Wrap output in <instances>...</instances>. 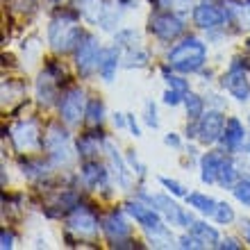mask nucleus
<instances>
[{
  "label": "nucleus",
  "mask_w": 250,
  "mask_h": 250,
  "mask_svg": "<svg viewBox=\"0 0 250 250\" xmlns=\"http://www.w3.org/2000/svg\"><path fill=\"white\" fill-rule=\"evenodd\" d=\"M205 57H207V48L200 39L189 37L187 41H182L178 48H173L168 53V62L171 66H175L182 73H193L198 68H203Z\"/></svg>",
  "instance_id": "nucleus-1"
},
{
  "label": "nucleus",
  "mask_w": 250,
  "mask_h": 250,
  "mask_svg": "<svg viewBox=\"0 0 250 250\" xmlns=\"http://www.w3.org/2000/svg\"><path fill=\"white\" fill-rule=\"evenodd\" d=\"M71 19H75V14H66L62 19L57 16V19L50 23L48 34H50V43H53V48L57 53H68L75 43H80L82 32H80L78 25H73Z\"/></svg>",
  "instance_id": "nucleus-2"
},
{
  "label": "nucleus",
  "mask_w": 250,
  "mask_h": 250,
  "mask_svg": "<svg viewBox=\"0 0 250 250\" xmlns=\"http://www.w3.org/2000/svg\"><path fill=\"white\" fill-rule=\"evenodd\" d=\"M148 30H150L155 37H159V39L171 41V39H175V37L182 34L185 23H182L178 16H173V14H155V16H150Z\"/></svg>",
  "instance_id": "nucleus-3"
},
{
  "label": "nucleus",
  "mask_w": 250,
  "mask_h": 250,
  "mask_svg": "<svg viewBox=\"0 0 250 250\" xmlns=\"http://www.w3.org/2000/svg\"><path fill=\"white\" fill-rule=\"evenodd\" d=\"M75 62H78V68L82 75H91L96 68H100L103 55H100V48H98V43H96L93 37H86V39L78 46Z\"/></svg>",
  "instance_id": "nucleus-4"
},
{
  "label": "nucleus",
  "mask_w": 250,
  "mask_h": 250,
  "mask_svg": "<svg viewBox=\"0 0 250 250\" xmlns=\"http://www.w3.org/2000/svg\"><path fill=\"white\" fill-rule=\"evenodd\" d=\"M60 112H62V119H64L66 123H71V125L78 123L82 112H84V93L80 91V89H71V91L62 98Z\"/></svg>",
  "instance_id": "nucleus-5"
},
{
  "label": "nucleus",
  "mask_w": 250,
  "mask_h": 250,
  "mask_svg": "<svg viewBox=\"0 0 250 250\" xmlns=\"http://www.w3.org/2000/svg\"><path fill=\"white\" fill-rule=\"evenodd\" d=\"M198 137L203 144H214L218 141V137L223 134V116L218 112H207L203 114V119L198 123Z\"/></svg>",
  "instance_id": "nucleus-6"
},
{
  "label": "nucleus",
  "mask_w": 250,
  "mask_h": 250,
  "mask_svg": "<svg viewBox=\"0 0 250 250\" xmlns=\"http://www.w3.org/2000/svg\"><path fill=\"white\" fill-rule=\"evenodd\" d=\"M223 86L237 100H248L250 98V84H248V80H246V75H244V71H241V66L239 64H232V68L225 73Z\"/></svg>",
  "instance_id": "nucleus-7"
},
{
  "label": "nucleus",
  "mask_w": 250,
  "mask_h": 250,
  "mask_svg": "<svg viewBox=\"0 0 250 250\" xmlns=\"http://www.w3.org/2000/svg\"><path fill=\"white\" fill-rule=\"evenodd\" d=\"M68 225H71L73 232H78L80 237H96V232H98L96 216L86 207H80V205H75V211H73Z\"/></svg>",
  "instance_id": "nucleus-8"
},
{
  "label": "nucleus",
  "mask_w": 250,
  "mask_h": 250,
  "mask_svg": "<svg viewBox=\"0 0 250 250\" xmlns=\"http://www.w3.org/2000/svg\"><path fill=\"white\" fill-rule=\"evenodd\" d=\"M14 139V146L19 148V150H32V148H39L41 146V139H39V130H37V125L32 121H27V123H21L12 134Z\"/></svg>",
  "instance_id": "nucleus-9"
},
{
  "label": "nucleus",
  "mask_w": 250,
  "mask_h": 250,
  "mask_svg": "<svg viewBox=\"0 0 250 250\" xmlns=\"http://www.w3.org/2000/svg\"><path fill=\"white\" fill-rule=\"evenodd\" d=\"M103 232L109 237V241H112V246H114V244H119L121 239L130 237V225L125 223L119 211H112V214L103 221Z\"/></svg>",
  "instance_id": "nucleus-10"
},
{
  "label": "nucleus",
  "mask_w": 250,
  "mask_h": 250,
  "mask_svg": "<svg viewBox=\"0 0 250 250\" xmlns=\"http://www.w3.org/2000/svg\"><path fill=\"white\" fill-rule=\"evenodd\" d=\"M127 211L137 218L139 223L144 225L146 230L162 232V221H159V216L150 209V207H144V205H139V203H130V205H127Z\"/></svg>",
  "instance_id": "nucleus-11"
},
{
  "label": "nucleus",
  "mask_w": 250,
  "mask_h": 250,
  "mask_svg": "<svg viewBox=\"0 0 250 250\" xmlns=\"http://www.w3.org/2000/svg\"><path fill=\"white\" fill-rule=\"evenodd\" d=\"M193 21H196V25L205 27V30H211V27H218L223 23L225 14L218 12L216 7H211V5H200L193 12Z\"/></svg>",
  "instance_id": "nucleus-12"
},
{
  "label": "nucleus",
  "mask_w": 250,
  "mask_h": 250,
  "mask_svg": "<svg viewBox=\"0 0 250 250\" xmlns=\"http://www.w3.org/2000/svg\"><path fill=\"white\" fill-rule=\"evenodd\" d=\"M221 164H223V157H221V155H216V152H207V155L200 159V168H203V182H214V180H218Z\"/></svg>",
  "instance_id": "nucleus-13"
},
{
  "label": "nucleus",
  "mask_w": 250,
  "mask_h": 250,
  "mask_svg": "<svg viewBox=\"0 0 250 250\" xmlns=\"http://www.w3.org/2000/svg\"><path fill=\"white\" fill-rule=\"evenodd\" d=\"M244 125L239 123L237 119H230L228 123H225V132H223V141L225 146L230 148V150H234V148H239V146L244 144Z\"/></svg>",
  "instance_id": "nucleus-14"
},
{
  "label": "nucleus",
  "mask_w": 250,
  "mask_h": 250,
  "mask_svg": "<svg viewBox=\"0 0 250 250\" xmlns=\"http://www.w3.org/2000/svg\"><path fill=\"white\" fill-rule=\"evenodd\" d=\"M82 175H84V180L93 187V189L107 185V171L100 164H96V162H86L84 168H82Z\"/></svg>",
  "instance_id": "nucleus-15"
},
{
  "label": "nucleus",
  "mask_w": 250,
  "mask_h": 250,
  "mask_svg": "<svg viewBox=\"0 0 250 250\" xmlns=\"http://www.w3.org/2000/svg\"><path fill=\"white\" fill-rule=\"evenodd\" d=\"M98 146H100V132H86L78 141V152L82 157H91V155L98 152Z\"/></svg>",
  "instance_id": "nucleus-16"
},
{
  "label": "nucleus",
  "mask_w": 250,
  "mask_h": 250,
  "mask_svg": "<svg viewBox=\"0 0 250 250\" xmlns=\"http://www.w3.org/2000/svg\"><path fill=\"white\" fill-rule=\"evenodd\" d=\"M187 200H189L191 207H196V209L203 211V214H214V211H216V203H214L211 198L203 196V193H191V196H187Z\"/></svg>",
  "instance_id": "nucleus-17"
},
{
  "label": "nucleus",
  "mask_w": 250,
  "mask_h": 250,
  "mask_svg": "<svg viewBox=\"0 0 250 250\" xmlns=\"http://www.w3.org/2000/svg\"><path fill=\"white\" fill-rule=\"evenodd\" d=\"M116 62H119V53L116 50H107L105 53V60L100 62V73L105 80H112L114 78V68H116Z\"/></svg>",
  "instance_id": "nucleus-18"
},
{
  "label": "nucleus",
  "mask_w": 250,
  "mask_h": 250,
  "mask_svg": "<svg viewBox=\"0 0 250 250\" xmlns=\"http://www.w3.org/2000/svg\"><path fill=\"white\" fill-rule=\"evenodd\" d=\"M191 230H193V234H196L198 239H203V241H207V244H216L218 241V232L214 230V228H207L205 223H193L191 225Z\"/></svg>",
  "instance_id": "nucleus-19"
},
{
  "label": "nucleus",
  "mask_w": 250,
  "mask_h": 250,
  "mask_svg": "<svg viewBox=\"0 0 250 250\" xmlns=\"http://www.w3.org/2000/svg\"><path fill=\"white\" fill-rule=\"evenodd\" d=\"M234 178H237L234 164H232L230 159H223V164H221V171H218V180H221V185H225V187L234 185Z\"/></svg>",
  "instance_id": "nucleus-20"
},
{
  "label": "nucleus",
  "mask_w": 250,
  "mask_h": 250,
  "mask_svg": "<svg viewBox=\"0 0 250 250\" xmlns=\"http://www.w3.org/2000/svg\"><path fill=\"white\" fill-rule=\"evenodd\" d=\"M185 103H187V114H189V119H200V116H203V100L198 98V96L187 93Z\"/></svg>",
  "instance_id": "nucleus-21"
},
{
  "label": "nucleus",
  "mask_w": 250,
  "mask_h": 250,
  "mask_svg": "<svg viewBox=\"0 0 250 250\" xmlns=\"http://www.w3.org/2000/svg\"><path fill=\"white\" fill-rule=\"evenodd\" d=\"M103 112H105V109H103V103H100V100H91L89 107H86V121L91 125H98L100 121H103Z\"/></svg>",
  "instance_id": "nucleus-22"
},
{
  "label": "nucleus",
  "mask_w": 250,
  "mask_h": 250,
  "mask_svg": "<svg viewBox=\"0 0 250 250\" xmlns=\"http://www.w3.org/2000/svg\"><path fill=\"white\" fill-rule=\"evenodd\" d=\"M107 150H109V155H112V162H114V166H116V173H119V180H121V185L123 187H127V171H125V166H123V162H121V157H119V150L116 148H112V146H107Z\"/></svg>",
  "instance_id": "nucleus-23"
},
{
  "label": "nucleus",
  "mask_w": 250,
  "mask_h": 250,
  "mask_svg": "<svg viewBox=\"0 0 250 250\" xmlns=\"http://www.w3.org/2000/svg\"><path fill=\"white\" fill-rule=\"evenodd\" d=\"M214 216H216L218 223H230L232 218H234V211H232L230 205L221 203V205H216V211H214Z\"/></svg>",
  "instance_id": "nucleus-24"
},
{
  "label": "nucleus",
  "mask_w": 250,
  "mask_h": 250,
  "mask_svg": "<svg viewBox=\"0 0 250 250\" xmlns=\"http://www.w3.org/2000/svg\"><path fill=\"white\" fill-rule=\"evenodd\" d=\"M234 196H237V200L250 205V180H244V182H239L234 187Z\"/></svg>",
  "instance_id": "nucleus-25"
},
{
  "label": "nucleus",
  "mask_w": 250,
  "mask_h": 250,
  "mask_svg": "<svg viewBox=\"0 0 250 250\" xmlns=\"http://www.w3.org/2000/svg\"><path fill=\"white\" fill-rule=\"evenodd\" d=\"M164 78H166V82H168V86H171V89H175V91H182V93L189 91V86H187L185 80L175 78V75H168V71H166V68H164Z\"/></svg>",
  "instance_id": "nucleus-26"
},
{
  "label": "nucleus",
  "mask_w": 250,
  "mask_h": 250,
  "mask_svg": "<svg viewBox=\"0 0 250 250\" xmlns=\"http://www.w3.org/2000/svg\"><path fill=\"white\" fill-rule=\"evenodd\" d=\"M182 96H187V93H182V91H175V89H168V91L164 93V103L166 105H180V98H182Z\"/></svg>",
  "instance_id": "nucleus-27"
},
{
  "label": "nucleus",
  "mask_w": 250,
  "mask_h": 250,
  "mask_svg": "<svg viewBox=\"0 0 250 250\" xmlns=\"http://www.w3.org/2000/svg\"><path fill=\"white\" fill-rule=\"evenodd\" d=\"M162 185L164 187H168V189L175 193V196H187V191L182 189V187L178 185V182H173V180H168V178H162Z\"/></svg>",
  "instance_id": "nucleus-28"
},
{
  "label": "nucleus",
  "mask_w": 250,
  "mask_h": 250,
  "mask_svg": "<svg viewBox=\"0 0 250 250\" xmlns=\"http://www.w3.org/2000/svg\"><path fill=\"white\" fill-rule=\"evenodd\" d=\"M180 246H182V248H200L198 239H189V237H182V239H180Z\"/></svg>",
  "instance_id": "nucleus-29"
},
{
  "label": "nucleus",
  "mask_w": 250,
  "mask_h": 250,
  "mask_svg": "<svg viewBox=\"0 0 250 250\" xmlns=\"http://www.w3.org/2000/svg\"><path fill=\"white\" fill-rule=\"evenodd\" d=\"M148 123L152 127H157V119H155V105H148Z\"/></svg>",
  "instance_id": "nucleus-30"
},
{
  "label": "nucleus",
  "mask_w": 250,
  "mask_h": 250,
  "mask_svg": "<svg viewBox=\"0 0 250 250\" xmlns=\"http://www.w3.org/2000/svg\"><path fill=\"white\" fill-rule=\"evenodd\" d=\"M12 241H14L12 234H9V232H2V248H12Z\"/></svg>",
  "instance_id": "nucleus-31"
},
{
  "label": "nucleus",
  "mask_w": 250,
  "mask_h": 250,
  "mask_svg": "<svg viewBox=\"0 0 250 250\" xmlns=\"http://www.w3.org/2000/svg\"><path fill=\"white\" fill-rule=\"evenodd\" d=\"M166 144H168V146H175V148H178L180 141H178V137H175V134H168V137H166Z\"/></svg>",
  "instance_id": "nucleus-32"
},
{
  "label": "nucleus",
  "mask_w": 250,
  "mask_h": 250,
  "mask_svg": "<svg viewBox=\"0 0 250 250\" xmlns=\"http://www.w3.org/2000/svg\"><path fill=\"white\" fill-rule=\"evenodd\" d=\"M218 248H239V246L234 244L232 239H228V241H223V244H218Z\"/></svg>",
  "instance_id": "nucleus-33"
},
{
  "label": "nucleus",
  "mask_w": 250,
  "mask_h": 250,
  "mask_svg": "<svg viewBox=\"0 0 250 250\" xmlns=\"http://www.w3.org/2000/svg\"><path fill=\"white\" fill-rule=\"evenodd\" d=\"M114 123L119 125V127H123V125H125V119H123V114H116V119H114Z\"/></svg>",
  "instance_id": "nucleus-34"
},
{
  "label": "nucleus",
  "mask_w": 250,
  "mask_h": 250,
  "mask_svg": "<svg viewBox=\"0 0 250 250\" xmlns=\"http://www.w3.org/2000/svg\"><path fill=\"white\" fill-rule=\"evenodd\" d=\"M130 127H132V132H134V134H139V127H137V123H134V119H130Z\"/></svg>",
  "instance_id": "nucleus-35"
},
{
  "label": "nucleus",
  "mask_w": 250,
  "mask_h": 250,
  "mask_svg": "<svg viewBox=\"0 0 250 250\" xmlns=\"http://www.w3.org/2000/svg\"><path fill=\"white\" fill-rule=\"evenodd\" d=\"M248 244H250V228H248Z\"/></svg>",
  "instance_id": "nucleus-36"
},
{
  "label": "nucleus",
  "mask_w": 250,
  "mask_h": 250,
  "mask_svg": "<svg viewBox=\"0 0 250 250\" xmlns=\"http://www.w3.org/2000/svg\"><path fill=\"white\" fill-rule=\"evenodd\" d=\"M155 2H157V0H155Z\"/></svg>",
  "instance_id": "nucleus-37"
}]
</instances>
